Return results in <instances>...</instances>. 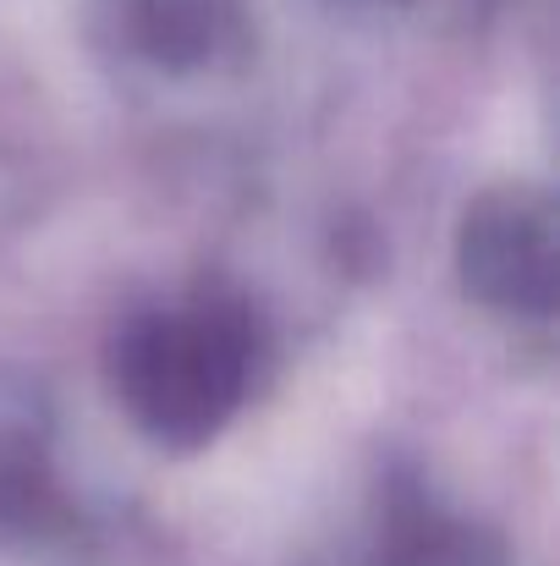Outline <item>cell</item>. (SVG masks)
Wrapping results in <instances>:
<instances>
[{"label":"cell","mask_w":560,"mask_h":566,"mask_svg":"<svg viewBox=\"0 0 560 566\" xmlns=\"http://www.w3.org/2000/svg\"><path fill=\"white\" fill-rule=\"evenodd\" d=\"M270 364L258 303L220 275L127 308L105 342V385L160 451H203L253 401Z\"/></svg>","instance_id":"obj_1"},{"label":"cell","mask_w":560,"mask_h":566,"mask_svg":"<svg viewBox=\"0 0 560 566\" xmlns=\"http://www.w3.org/2000/svg\"><path fill=\"white\" fill-rule=\"evenodd\" d=\"M456 281L467 303L511 325H550L560 292V214L539 182L484 188L456 226Z\"/></svg>","instance_id":"obj_2"},{"label":"cell","mask_w":560,"mask_h":566,"mask_svg":"<svg viewBox=\"0 0 560 566\" xmlns=\"http://www.w3.org/2000/svg\"><path fill=\"white\" fill-rule=\"evenodd\" d=\"M88 39L121 72L160 83H198L247 66V0H88Z\"/></svg>","instance_id":"obj_3"},{"label":"cell","mask_w":560,"mask_h":566,"mask_svg":"<svg viewBox=\"0 0 560 566\" xmlns=\"http://www.w3.org/2000/svg\"><path fill=\"white\" fill-rule=\"evenodd\" d=\"M55 506V401L22 369H0V534Z\"/></svg>","instance_id":"obj_4"},{"label":"cell","mask_w":560,"mask_h":566,"mask_svg":"<svg viewBox=\"0 0 560 566\" xmlns=\"http://www.w3.org/2000/svg\"><path fill=\"white\" fill-rule=\"evenodd\" d=\"M336 6H358V11H379V6H412V0H336Z\"/></svg>","instance_id":"obj_5"}]
</instances>
